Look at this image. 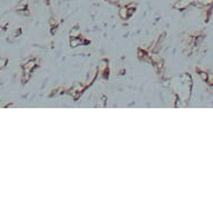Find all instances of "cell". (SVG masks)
Masks as SVG:
<instances>
[{"mask_svg":"<svg viewBox=\"0 0 213 213\" xmlns=\"http://www.w3.org/2000/svg\"><path fill=\"white\" fill-rule=\"evenodd\" d=\"M206 81H208L210 85H213V74H209V75H208Z\"/></svg>","mask_w":213,"mask_h":213,"instance_id":"5","label":"cell"},{"mask_svg":"<svg viewBox=\"0 0 213 213\" xmlns=\"http://www.w3.org/2000/svg\"><path fill=\"white\" fill-rule=\"evenodd\" d=\"M201 77H202L203 79H205V81H206V78H208V75H206V74H204V73H201Z\"/></svg>","mask_w":213,"mask_h":213,"instance_id":"9","label":"cell"},{"mask_svg":"<svg viewBox=\"0 0 213 213\" xmlns=\"http://www.w3.org/2000/svg\"><path fill=\"white\" fill-rule=\"evenodd\" d=\"M120 16L122 17L123 19H127L130 17V12H128V8L127 7H123L122 9L120 10Z\"/></svg>","mask_w":213,"mask_h":213,"instance_id":"1","label":"cell"},{"mask_svg":"<svg viewBox=\"0 0 213 213\" xmlns=\"http://www.w3.org/2000/svg\"><path fill=\"white\" fill-rule=\"evenodd\" d=\"M106 67H107V64H106L105 61H101V65H99V67H98V69H99L101 71H105V69H106Z\"/></svg>","mask_w":213,"mask_h":213,"instance_id":"4","label":"cell"},{"mask_svg":"<svg viewBox=\"0 0 213 213\" xmlns=\"http://www.w3.org/2000/svg\"><path fill=\"white\" fill-rule=\"evenodd\" d=\"M6 62H7V59H0V68H2L5 65H6Z\"/></svg>","mask_w":213,"mask_h":213,"instance_id":"8","label":"cell"},{"mask_svg":"<svg viewBox=\"0 0 213 213\" xmlns=\"http://www.w3.org/2000/svg\"><path fill=\"white\" fill-rule=\"evenodd\" d=\"M34 66H35V62H34V61H30L29 64H27V65H26V67H25V68L29 71H31V68H32Z\"/></svg>","mask_w":213,"mask_h":213,"instance_id":"6","label":"cell"},{"mask_svg":"<svg viewBox=\"0 0 213 213\" xmlns=\"http://www.w3.org/2000/svg\"><path fill=\"white\" fill-rule=\"evenodd\" d=\"M81 89H83V86L81 85H76L73 89L71 91V95L74 96V97H77V95H76V93H81Z\"/></svg>","mask_w":213,"mask_h":213,"instance_id":"2","label":"cell"},{"mask_svg":"<svg viewBox=\"0 0 213 213\" xmlns=\"http://www.w3.org/2000/svg\"><path fill=\"white\" fill-rule=\"evenodd\" d=\"M111 2H113V3H117L118 2V0H110Z\"/></svg>","mask_w":213,"mask_h":213,"instance_id":"10","label":"cell"},{"mask_svg":"<svg viewBox=\"0 0 213 213\" xmlns=\"http://www.w3.org/2000/svg\"><path fill=\"white\" fill-rule=\"evenodd\" d=\"M81 44V41L76 37V38H73L71 40V46H73V47H76V46H79Z\"/></svg>","mask_w":213,"mask_h":213,"instance_id":"3","label":"cell"},{"mask_svg":"<svg viewBox=\"0 0 213 213\" xmlns=\"http://www.w3.org/2000/svg\"><path fill=\"white\" fill-rule=\"evenodd\" d=\"M71 37H73V38H76V37H77V35H79V30L75 28L74 30L71 31Z\"/></svg>","mask_w":213,"mask_h":213,"instance_id":"7","label":"cell"}]
</instances>
